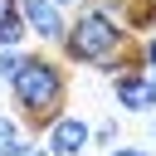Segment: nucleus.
<instances>
[{"label":"nucleus","instance_id":"obj_1","mask_svg":"<svg viewBox=\"0 0 156 156\" xmlns=\"http://www.w3.org/2000/svg\"><path fill=\"white\" fill-rule=\"evenodd\" d=\"M63 63H78V68H102V73H117L122 58L132 54V34L122 29V20L112 15H98L88 5H78L63 24Z\"/></svg>","mask_w":156,"mask_h":156},{"label":"nucleus","instance_id":"obj_2","mask_svg":"<svg viewBox=\"0 0 156 156\" xmlns=\"http://www.w3.org/2000/svg\"><path fill=\"white\" fill-rule=\"evenodd\" d=\"M10 98H15V117L29 122L34 132H44L63 112V102H68V63L44 54V49L24 54L20 73L10 78Z\"/></svg>","mask_w":156,"mask_h":156},{"label":"nucleus","instance_id":"obj_3","mask_svg":"<svg viewBox=\"0 0 156 156\" xmlns=\"http://www.w3.org/2000/svg\"><path fill=\"white\" fill-rule=\"evenodd\" d=\"M112 98L122 102V112H156V78L141 73L136 54H127L122 68L112 73Z\"/></svg>","mask_w":156,"mask_h":156},{"label":"nucleus","instance_id":"obj_4","mask_svg":"<svg viewBox=\"0 0 156 156\" xmlns=\"http://www.w3.org/2000/svg\"><path fill=\"white\" fill-rule=\"evenodd\" d=\"M88 146H93V122H88V117L58 112V117L44 127V151H49V156H88Z\"/></svg>","mask_w":156,"mask_h":156},{"label":"nucleus","instance_id":"obj_5","mask_svg":"<svg viewBox=\"0 0 156 156\" xmlns=\"http://www.w3.org/2000/svg\"><path fill=\"white\" fill-rule=\"evenodd\" d=\"M20 5V20H24V34L39 39V44H58L63 39V24H68V10H58L54 0H15Z\"/></svg>","mask_w":156,"mask_h":156},{"label":"nucleus","instance_id":"obj_6","mask_svg":"<svg viewBox=\"0 0 156 156\" xmlns=\"http://www.w3.org/2000/svg\"><path fill=\"white\" fill-rule=\"evenodd\" d=\"M122 29L127 34H156V0H127L122 5Z\"/></svg>","mask_w":156,"mask_h":156},{"label":"nucleus","instance_id":"obj_7","mask_svg":"<svg viewBox=\"0 0 156 156\" xmlns=\"http://www.w3.org/2000/svg\"><path fill=\"white\" fill-rule=\"evenodd\" d=\"M29 34H24V20H20V5L15 0H0V49H20Z\"/></svg>","mask_w":156,"mask_h":156},{"label":"nucleus","instance_id":"obj_8","mask_svg":"<svg viewBox=\"0 0 156 156\" xmlns=\"http://www.w3.org/2000/svg\"><path fill=\"white\" fill-rule=\"evenodd\" d=\"M20 141H24V122H20V117H5V112H0V156H5L10 146H20Z\"/></svg>","mask_w":156,"mask_h":156},{"label":"nucleus","instance_id":"obj_9","mask_svg":"<svg viewBox=\"0 0 156 156\" xmlns=\"http://www.w3.org/2000/svg\"><path fill=\"white\" fill-rule=\"evenodd\" d=\"M136 63H141L146 78H156V34H141V44H136Z\"/></svg>","mask_w":156,"mask_h":156},{"label":"nucleus","instance_id":"obj_10","mask_svg":"<svg viewBox=\"0 0 156 156\" xmlns=\"http://www.w3.org/2000/svg\"><path fill=\"white\" fill-rule=\"evenodd\" d=\"M20 63H24V49H0V83L10 88V78L20 73Z\"/></svg>","mask_w":156,"mask_h":156},{"label":"nucleus","instance_id":"obj_11","mask_svg":"<svg viewBox=\"0 0 156 156\" xmlns=\"http://www.w3.org/2000/svg\"><path fill=\"white\" fill-rule=\"evenodd\" d=\"M93 146H117V122H98L93 127Z\"/></svg>","mask_w":156,"mask_h":156},{"label":"nucleus","instance_id":"obj_12","mask_svg":"<svg viewBox=\"0 0 156 156\" xmlns=\"http://www.w3.org/2000/svg\"><path fill=\"white\" fill-rule=\"evenodd\" d=\"M88 10H98V15H112V20H122V5L127 0H83Z\"/></svg>","mask_w":156,"mask_h":156},{"label":"nucleus","instance_id":"obj_13","mask_svg":"<svg viewBox=\"0 0 156 156\" xmlns=\"http://www.w3.org/2000/svg\"><path fill=\"white\" fill-rule=\"evenodd\" d=\"M5 156H49V151H44V141H29V136H24V141H20V146H10Z\"/></svg>","mask_w":156,"mask_h":156},{"label":"nucleus","instance_id":"obj_14","mask_svg":"<svg viewBox=\"0 0 156 156\" xmlns=\"http://www.w3.org/2000/svg\"><path fill=\"white\" fill-rule=\"evenodd\" d=\"M107 156H151L146 146H107Z\"/></svg>","mask_w":156,"mask_h":156},{"label":"nucleus","instance_id":"obj_15","mask_svg":"<svg viewBox=\"0 0 156 156\" xmlns=\"http://www.w3.org/2000/svg\"><path fill=\"white\" fill-rule=\"evenodd\" d=\"M54 5H58V10H78L83 0H54Z\"/></svg>","mask_w":156,"mask_h":156},{"label":"nucleus","instance_id":"obj_16","mask_svg":"<svg viewBox=\"0 0 156 156\" xmlns=\"http://www.w3.org/2000/svg\"><path fill=\"white\" fill-rule=\"evenodd\" d=\"M151 141H156V117H151Z\"/></svg>","mask_w":156,"mask_h":156}]
</instances>
